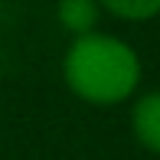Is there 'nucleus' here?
Listing matches in <instances>:
<instances>
[{
  "label": "nucleus",
  "instance_id": "1",
  "mask_svg": "<svg viewBox=\"0 0 160 160\" xmlns=\"http://www.w3.org/2000/svg\"><path fill=\"white\" fill-rule=\"evenodd\" d=\"M65 82L92 105H114L131 98L141 82V59L128 42L105 33L75 36L62 62Z\"/></svg>",
  "mask_w": 160,
  "mask_h": 160
},
{
  "label": "nucleus",
  "instance_id": "2",
  "mask_svg": "<svg viewBox=\"0 0 160 160\" xmlns=\"http://www.w3.org/2000/svg\"><path fill=\"white\" fill-rule=\"evenodd\" d=\"M131 128L147 150L160 154V92H147L144 98H137V105L131 108Z\"/></svg>",
  "mask_w": 160,
  "mask_h": 160
},
{
  "label": "nucleus",
  "instance_id": "3",
  "mask_svg": "<svg viewBox=\"0 0 160 160\" xmlns=\"http://www.w3.org/2000/svg\"><path fill=\"white\" fill-rule=\"evenodd\" d=\"M59 23L75 36L92 33L98 23V0H59Z\"/></svg>",
  "mask_w": 160,
  "mask_h": 160
},
{
  "label": "nucleus",
  "instance_id": "4",
  "mask_svg": "<svg viewBox=\"0 0 160 160\" xmlns=\"http://www.w3.org/2000/svg\"><path fill=\"white\" fill-rule=\"evenodd\" d=\"M98 3L121 20H150L160 13V0H98Z\"/></svg>",
  "mask_w": 160,
  "mask_h": 160
}]
</instances>
